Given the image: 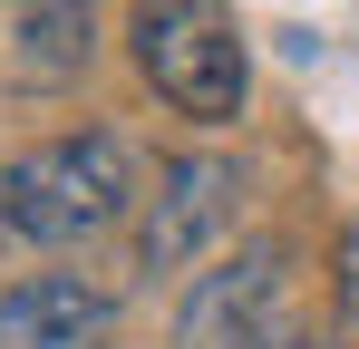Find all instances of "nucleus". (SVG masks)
I'll return each instance as SVG.
<instances>
[{"instance_id":"obj_1","label":"nucleus","mask_w":359,"mask_h":349,"mask_svg":"<svg viewBox=\"0 0 359 349\" xmlns=\"http://www.w3.org/2000/svg\"><path fill=\"white\" fill-rule=\"evenodd\" d=\"M126 49L175 116H194V126L243 116V29L224 0H136Z\"/></svg>"},{"instance_id":"obj_2","label":"nucleus","mask_w":359,"mask_h":349,"mask_svg":"<svg viewBox=\"0 0 359 349\" xmlns=\"http://www.w3.org/2000/svg\"><path fill=\"white\" fill-rule=\"evenodd\" d=\"M136 194V156L117 136H59L20 165H0V224L29 242H88L107 233Z\"/></svg>"},{"instance_id":"obj_3","label":"nucleus","mask_w":359,"mask_h":349,"mask_svg":"<svg viewBox=\"0 0 359 349\" xmlns=\"http://www.w3.org/2000/svg\"><path fill=\"white\" fill-rule=\"evenodd\" d=\"M292 340V252L282 242H243L233 262L194 272L175 310V349H282Z\"/></svg>"},{"instance_id":"obj_4","label":"nucleus","mask_w":359,"mask_h":349,"mask_svg":"<svg viewBox=\"0 0 359 349\" xmlns=\"http://www.w3.org/2000/svg\"><path fill=\"white\" fill-rule=\"evenodd\" d=\"M243 204V165L233 156H175V165L156 174V194H146V224H136V262L146 272H184V262H204L224 224H233Z\"/></svg>"},{"instance_id":"obj_5","label":"nucleus","mask_w":359,"mask_h":349,"mask_svg":"<svg viewBox=\"0 0 359 349\" xmlns=\"http://www.w3.org/2000/svg\"><path fill=\"white\" fill-rule=\"evenodd\" d=\"M0 349H117V301L78 272L10 282L0 291Z\"/></svg>"},{"instance_id":"obj_6","label":"nucleus","mask_w":359,"mask_h":349,"mask_svg":"<svg viewBox=\"0 0 359 349\" xmlns=\"http://www.w3.org/2000/svg\"><path fill=\"white\" fill-rule=\"evenodd\" d=\"M0 29H10V78L29 88L88 68V0H0Z\"/></svg>"},{"instance_id":"obj_7","label":"nucleus","mask_w":359,"mask_h":349,"mask_svg":"<svg viewBox=\"0 0 359 349\" xmlns=\"http://www.w3.org/2000/svg\"><path fill=\"white\" fill-rule=\"evenodd\" d=\"M330 291H340V310H350V330H359V224L340 233V252H330Z\"/></svg>"},{"instance_id":"obj_8","label":"nucleus","mask_w":359,"mask_h":349,"mask_svg":"<svg viewBox=\"0 0 359 349\" xmlns=\"http://www.w3.org/2000/svg\"><path fill=\"white\" fill-rule=\"evenodd\" d=\"M282 349H350V340H320V330H292Z\"/></svg>"}]
</instances>
